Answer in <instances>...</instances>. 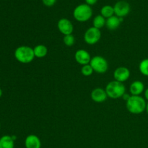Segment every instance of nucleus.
Wrapping results in <instances>:
<instances>
[{
  "label": "nucleus",
  "mask_w": 148,
  "mask_h": 148,
  "mask_svg": "<svg viewBox=\"0 0 148 148\" xmlns=\"http://www.w3.org/2000/svg\"><path fill=\"white\" fill-rule=\"evenodd\" d=\"M127 110L133 114H140L146 110L147 103L140 95H131L126 104Z\"/></svg>",
  "instance_id": "obj_1"
},
{
  "label": "nucleus",
  "mask_w": 148,
  "mask_h": 148,
  "mask_svg": "<svg viewBox=\"0 0 148 148\" xmlns=\"http://www.w3.org/2000/svg\"><path fill=\"white\" fill-rule=\"evenodd\" d=\"M14 57L19 62L29 64L33 62L35 58L33 49L27 46H20L14 51Z\"/></svg>",
  "instance_id": "obj_2"
},
{
  "label": "nucleus",
  "mask_w": 148,
  "mask_h": 148,
  "mask_svg": "<svg viewBox=\"0 0 148 148\" xmlns=\"http://www.w3.org/2000/svg\"><path fill=\"white\" fill-rule=\"evenodd\" d=\"M106 91L108 98L111 99H118L125 94L126 88L122 82L114 80L107 84Z\"/></svg>",
  "instance_id": "obj_3"
},
{
  "label": "nucleus",
  "mask_w": 148,
  "mask_h": 148,
  "mask_svg": "<svg viewBox=\"0 0 148 148\" xmlns=\"http://www.w3.org/2000/svg\"><path fill=\"white\" fill-rule=\"evenodd\" d=\"M92 10L87 4H81L77 6L73 11V17L77 21L84 23L92 17Z\"/></svg>",
  "instance_id": "obj_4"
},
{
  "label": "nucleus",
  "mask_w": 148,
  "mask_h": 148,
  "mask_svg": "<svg viewBox=\"0 0 148 148\" xmlns=\"http://www.w3.org/2000/svg\"><path fill=\"white\" fill-rule=\"evenodd\" d=\"M90 64L94 72L99 74L105 73L108 69V63L106 59L101 56H95L91 59Z\"/></svg>",
  "instance_id": "obj_5"
},
{
  "label": "nucleus",
  "mask_w": 148,
  "mask_h": 148,
  "mask_svg": "<svg viewBox=\"0 0 148 148\" xmlns=\"http://www.w3.org/2000/svg\"><path fill=\"white\" fill-rule=\"evenodd\" d=\"M101 38V32L99 29L94 27H89L84 34V40L89 45H94L98 43Z\"/></svg>",
  "instance_id": "obj_6"
},
{
  "label": "nucleus",
  "mask_w": 148,
  "mask_h": 148,
  "mask_svg": "<svg viewBox=\"0 0 148 148\" xmlns=\"http://www.w3.org/2000/svg\"><path fill=\"white\" fill-rule=\"evenodd\" d=\"M114 14L119 17L123 18L128 15L130 12V4L127 1L121 0L114 4Z\"/></svg>",
  "instance_id": "obj_7"
},
{
  "label": "nucleus",
  "mask_w": 148,
  "mask_h": 148,
  "mask_svg": "<svg viewBox=\"0 0 148 148\" xmlns=\"http://www.w3.org/2000/svg\"><path fill=\"white\" fill-rule=\"evenodd\" d=\"M57 27L61 33L64 36L72 34L74 30V26L72 22L66 18H62L58 21Z\"/></svg>",
  "instance_id": "obj_8"
},
{
  "label": "nucleus",
  "mask_w": 148,
  "mask_h": 148,
  "mask_svg": "<svg viewBox=\"0 0 148 148\" xmlns=\"http://www.w3.org/2000/svg\"><path fill=\"white\" fill-rule=\"evenodd\" d=\"M75 59L79 64L84 66V65L89 64L92 58L88 51L85 49H79L75 52Z\"/></svg>",
  "instance_id": "obj_9"
},
{
  "label": "nucleus",
  "mask_w": 148,
  "mask_h": 148,
  "mask_svg": "<svg viewBox=\"0 0 148 148\" xmlns=\"http://www.w3.org/2000/svg\"><path fill=\"white\" fill-rule=\"evenodd\" d=\"M130 77V71L125 66H119L116 68L114 72V77L115 80L120 82L127 81Z\"/></svg>",
  "instance_id": "obj_10"
},
{
  "label": "nucleus",
  "mask_w": 148,
  "mask_h": 148,
  "mask_svg": "<svg viewBox=\"0 0 148 148\" xmlns=\"http://www.w3.org/2000/svg\"><path fill=\"white\" fill-rule=\"evenodd\" d=\"M91 99L95 103H103L107 99L108 95L106 90L101 88H97L91 92Z\"/></svg>",
  "instance_id": "obj_11"
},
{
  "label": "nucleus",
  "mask_w": 148,
  "mask_h": 148,
  "mask_svg": "<svg viewBox=\"0 0 148 148\" xmlns=\"http://www.w3.org/2000/svg\"><path fill=\"white\" fill-rule=\"evenodd\" d=\"M25 148H40L41 142L40 138L35 134H30L27 136L25 140Z\"/></svg>",
  "instance_id": "obj_12"
},
{
  "label": "nucleus",
  "mask_w": 148,
  "mask_h": 148,
  "mask_svg": "<svg viewBox=\"0 0 148 148\" xmlns=\"http://www.w3.org/2000/svg\"><path fill=\"white\" fill-rule=\"evenodd\" d=\"M145 90V85L140 80L134 81L130 87V92L132 95H140Z\"/></svg>",
  "instance_id": "obj_13"
},
{
  "label": "nucleus",
  "mask_w": 148,
  "mask_h": 148,
  "mask_svg": "<svg viewBox=\"0 0 148 148\" xmlns=\"http://www.w3.org/2000/svg\"><path fill=\"white\" fill-rule=\"evenodd\" d=\"M122 19L121 17H119L117 16L114 15L112 17H109V18L106 19V26L108 30H114L118 28L119 27L120 24L121 23Z\"/></svg>",
  "instance_id": "obj_14"
},
{
  "label": "nucleus",
  "mask_w": 148,
  "mask_h": 148,
  "mask_svg": "<svg viewBox=\"0 0 148 148\" xmlns=\"http://www.w3.org/2000/svg\"><path fill=\"white\" fill-rule=\"evenodd\" d=\"M14 140L12 136L4 135L0 138V148H14Z\"/></svg>",
  "instance_id": "obj_15"
},
{
  "label": "nucleus",
  "mask_w": 148,
  "mask_h": 148,
  "mask_svg": "<svg viewBox=\"0 0 148 148\" xmlns=\"http://www.w3.org/2000/svg\"><path fill=\"white\" fill-rule=\"evenodd\" d=\"M34 51L35 57L37 58H43L47 55L48 49L46 46L43 44L37 45L36 47L33 49Z\"/></svg>",
  "instance_id": "obj_16"
},
{
  "label": "nucleus",
  "mask_w": 148,
  "mask_h": 148,
  "mask_svg": "<svg viewBox=\"0 0 148 148\" xmlns=\"http://www.w3.org/2000/svg\"><path fill=\"white\" fill-rule=\"evenodd\" d=\"M101 14L106 19H108L112 16L115 15L114 14V7L111 5H105L101 8Z\"/></svg>",
  "instance_id": "obj_17"
},
{
  "label": "nucleus",
  "mask_w": 148,
  "mask_h": 148,
  "mask_svg": "<svg viewBox=\"0 0 148 148\" xmlns=\"http://www.w3.org/2000/svg\"><path fill=\"white\" fill-rule=\"evenodd\" d=\"M106 20L101 14L95 16L93 19V21H92L93 27L101 30L102 27H103L106 25Z\"/></svg>",
  "instance_id": "obj_18"
},
{
  "label": "nucleus",
  "mask_w": 148,
  "mask_h": 148,
  "mask_svg": "<svg viewBox=\"0 0 148 148\" xmlns=\"http://www.w3.org/2000/svg\"><path fill=\"white\" fill-rule=\"evenodd\" d=\"M139 69L144 76L148 77V59H145L141 61L139 65Z\"/></svg>",
  "instance_id": "obj_19"
},
{
  "label": "nucleus",
  "mask_w": 148,
  "mask_h": 148,
  "mask_svg": "<svg viewBox=\"0 0 148 148\" xmlns=\"http://www.w3.org/2000/svg\"><path fill=\"white\" fill-rule=\"evenodd\" d=\"M63 41H64V43L66 46L71 47V46H72L74 44H75V38L74 37V36L72 34L66 35V36H64Z\"/></svg>",
  "instance_id": "obj_20"
},
{
  "label": "nucleus",
  "mask_w": 148,
  "mask_h": 148,
  "mask_svg": "<svg viewBox=\"0 0 148 148\" xmlns=\"http://www.w3.org/2000/svg\"><path fill=\"white\" fill-rule=\"evenodd\" d=\"M93 72V69H92V66L90 64H89L84 65V66H82V69H81V72L85 77H89L92 75Z\"/></svg>",
  "instance_id": "obj_21"
},
{
  "label": "nucleus",
  "mask_w": 148,
  "mask_h": 148,
  "mask_svg": "<svg viewBox=\"0 0 148 148\" xmlns=\"http://www.w3.org/2000/svg\"><path fill=\"white\" fill-rule=\"evenodd\" d=\"M42 2L46 7H52L56 2V0H42Z\"/></svg>",
  "instance_id": "obj_22"
},
{
  "label": "nucleus",
  "mask_w": 148,
  "mask_h": 148,
  "mask_svg": "<svg viewBox=\"0 0 148 148\" xmlns=\"http://www.w3.org/2000/svg\"><path fill=\"white\" fill-rule=\"evenodd\" d=\"M85 4H88L89 6H92L98 2V0H85Z\"/></svg>",
  "instance_id": "obj_23"
},
{
  "label": "nucleus",
  "mask_w": 148,
  "mask_h": 148,
  "mask_svg": "<svg viewBox=\"0 0 148 148\" xmlns=\"http://www.w3.org/2000/svg\"><path fill=\"white\" fill-rule=\"evenodd\" d=\"M145 99L148 101V88H147V89L145 90Z\"/></svg>",
  "instance_id": "obj_24"
},
{
  "label": "nucleus",
  "mask_w": 148,
  "mask_h": 148,
  "mask_svg": "<svg viewBox=\"0 0 148 148\" xmlns=\"http://www.w3.org/2000/svg\"><path fill=\"white\" fill-rule=\"evenodd\" d=\"M2 94H3V92H2V90H1V88H0V98H1V96H2Z\"/></svg>",
  "instance_id": "obj_25"
},
{
  "label": "nucleus",
  "mask_w": 148,
  "mask_h": 148,
  "mask_svg": "<svg viewBox=\"0 0 148 148\" xmlns=\"http://www.w3.org/2000/svg\"><path fill=\"white\" fill-rule=\"evenodd\" d=\"M146 111H147V114H148V103H147V106H146Z\"/></svg>",
  "instance_id": "obj_26"
},
{
  "label": "nucleus",
  "mask_w": 148,
  "mask_h": 148,
  "mask_svg": "<svg viewBox=\"0 0 148 148\" xmlns=\"http://www.w3.org/2000/svg\"><path fill=\"white\" fill-rule=\"evenodd\" d=\"M0 129H1V124H0Z\"/></svg>",
  "instance_id": "obj_27"
}]
</instances>
